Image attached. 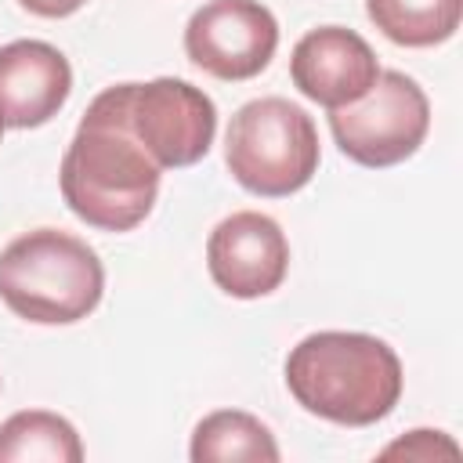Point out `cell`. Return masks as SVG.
Here are the masks:
<instances>
[{
  "mask_svg": "<svg viewBox=\"0 0 463 463\" xmlns=\"http://www.w3.org/2000/svg\"><path fill=\"white\" fill-rule=\"evenodd\" d=\"M58 181L69 210L90 228L130 232L152 213L159 163L130 130V83L109 87L87 105L61 156Z\"/></svg>",
  "mask_w": 463,
  "mask_h": 463,
  "instance_id": "1",
  "label": "cell"
},
{
  "mask_svg": "<svg viewBox=\"0 0 463 463\" xmlns=\"http://www.w3.org/2000/svg\"><path fill=\"white\" fill-rule=\"evenodd\" d=\"M286 387L311 416L340 427H369L394 412L402 362L380 336L322 329L289 351Z\"/></svg>",
  "mask_w": 463,
  "mask_h": 463,
  "instance_id": "2",
  "label": "cell"
},
{
  "mask_svg": "<svg viewBox=\"0 0 463 463\" xmlns=\"http://www.w3.org/2000/svg\"><path fill=\"white\" fill-rule=\"evenodd\" d=\"M105 293L98 253L58 228H36L0 250V300L25 322L69 326L87 318Z\"/></svg>",
  "mask_w": 463,
  "mask_h": 463,
  "instance_id": "3",
  "label": "cell"
},
{
  "mask_svg": "<svg viewBox=\"0 0 463 463\" xmlns=\"http://www.w3.org/2000/svg\"><path fill=\"white\" fill-rule=\"evenodd\" d=\"M315 119L286 98L246 101L224 134V163L232 177L264 199L300 192L318 170Z\"/></svg>",
  "mask_w": 463,
  "mask_h": 463,
  "instance_id": "4",
  "label": "cell"
},
{
  "mask_svg": "<svg viewBox=\"0 0 463 463\" xmlns=\"http://www.w3.org/2000/svg\"><path fill=\"white\" fill-rule=\"evenodd\" d=\"M329 130L340 152L358 166H394L416 156L423 145L430 130V101L412 76L387 69L376 76L365 98L329 109Z\"/></svg>",
  "mask_w": 463,
  "mask_h": 463,
  "instance_id": "5",
  "label": "cell"
},
{
  "mask_svg": "<svg viewBox=\"0 0 463 463\" xmlns=\"http://www.w3.org/2000/svg\"><path fill=\"white\" fill-rule=\"evenodd\" d=\"M130 130L159 170L192 166L213 145L217 109L210 94L188 80L159 76L148 83H130Z\"/></svg>",
  "mask_w": 463,
  "mask_h": 463,
  "instance_id": "6",
  "label": "cell"
},
{
  "mask_svg": "<svg viewBox=\"0 0 463 463\" xmlns=\"http://www.w3.org/2000/svg\"><path fill=\"white\" fill-rule=\"evenodd\" d=\"M279 47V22L260 0H210L184 25V54L217 80H253Z\"/></svg>",
  "mask_w": 463,
  "mask_h": 463,
  "instance_id": "7",
  "label": "cell"
},
{
  "mask_svg": "<svg viewBox=\"0 0 463 463\" xmlns=\"http://www.w3.org/2000/svg\"><path fill=\"white\" fill-rule=\"evenodd\" d=\"M206 268L217 289L239 300L268 297L282 286L289 268V242L275 217L260 210H235L206 242Z\"/></svg>",
  "mask_w": 463,
  "mask_h": 463,
  "instance_id": "8",
  "label": "cell"
},
{
  "mask_svg": "<svg viewBox=\"0 0 463 463\" xmlns=\"http://www.w3.org/2000/svg\"><path fill=\"white\" fill-rule=\"evenodd\" d=\"M380 61L373 47L344 25H322L297 40L289 54V80L293 87L322 105V109H344L376 83Z\"/></svg>",
  "mask_w": 463,
  "mask_h": 463,
  "instance_id": "9",
  "label": "cell"
},
{
  "mask_svg": "<svg viewBox=\"0 0 463 463\" xmlns=\"http://www.w3.org/2000/svg\"><path fill=\"white\" fill-rule=\"evenodd\" d=\"M69 58L47 40H11L0 47V119L4 127H43L69 101Z\"/></svg>",
  "mask_w": 463,
  "mask_h": 463,
  "instance_id": "10",
  "label": "cell"
},
{
  "mask_svg": "<svg viewBox=\"0 0 463 463\" xmlns=\"http://www.w3.org/2000/svg\"><path fill=\"white\" fill-rule=\"evenodd\" d=\"M188 456L195 463H228V459H250V463H279V441L250 412L239 409H217L203 416L192 430Z\"/></svg>",
  "mask_w": 463,
  "mask_h": 463,
  "instance_id": "11",
  "label": "cell"
},
{
  "mask_svg": "<svg viewBox=\"0 0 463 463\" xmlns=\"http://www.w3.org/2000/svg\"><path fill=\"white\" fill-rule=\"evenodd\" d=\"M80 463L83 445L76 427L47 409H25L0 423V463Z\"/></svg>",
  "mask_w": 463,
  "mask_h": 463,
  "instance_id": "12",
  "label": "cell"
},
{
  "mask_svg": "<svg viewBox=\"0 0 463 463\" xmlns=\"http://www.w3.org/2000/svg\"><path fill=\"white\" fill-rule=\"evenodd\" d=\"M369 22L402 47L445 43L463 18V0H365Z\"/></svg>",
  "mask_w": 463,
  "mask_h": 463,
  "instance_id": "13",
  "label": "cell"
},
{
  "mask_svg": "<svg viewBox=\"0 0 463 463\" xmlns=\"http://www.w3.org/2000/svg\"><path fill=\"white\" fill-rule=\"evenodd\" d=\"M383 459H394V456H405V459H420V463H430L438 456L445 459H459V445L452 438H445L441 430H412L398 441H391L383 452Z\"/></svg>",
  "mask_w": 463,
  "mask_h": 463,
  "instance_id": "14",
  "label": "cell"
},
{
  "mask_svg": "<svg viewBox=\"0 0 463 463\" xmlns=\"http://www.w3.org/2000/svg\"><path fill=\"white\" fill-rule=\"evenodd\" d=\"M25 11H33V14H40V18H69V14H76L87 0H18Z\"/></svg>",
  "mask_w": 463,
  "mask_h": 463,
  "instance_id": "15",
  "label": "cell"
},
{
  "mask_svg": "<svg viewBox=\"0 0 463 463\" xmlns=\"http://www.w3.org/2000/svg\"><path fill=\"white\" fill-rule=\"evenodd\" d=\"M0 137H4V119H0Z\"/></svg>",
  "mask_w": 463,
  "mask_h": 463,
  "instance_id": "16",
  "label": "cell"
}]
</instances>
